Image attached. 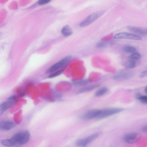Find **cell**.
<instances>
[{"mask_svg":"<svg viewBox=\"0 0 147 147\" xmlns=\"http://www.w3.org/2000/svg\"><path fill=\"white\" fill-rule=\"evenodd\" d=\"M30 138V134L28 131H24L17 133L11 138L16 144L23 145L27 143Z\"/></svg>","mask_w":147,"mask_h":147,"instance_id":"1","label":"cell"},{"mask_svg":"<svg viewBox=\"0 0 147 147\" xmlns=\"http://www.w3.org/2000/svg\"><path fill=\"white\" fill-rule=\"evenodd\" d=\"M72 58L71 55L67 56L50 66L46 71L47 74L53 73L65 67Z\"/></svg>","mask_w":147,"mask_h":147,"instance_id":"2","label":"cell"},{"mask_svg":"<svg viewBox=\"0 0 147 147\" xmlns=\"http://www.w3.org/2000/svg\"><path fill=\"white\" fill-rule=\"evenodd\" d=\"M105 12V11L102 10L92 13L80 23V26L84 27L88 26L99 18Z\"/></svg>","mask_w":147,"mask_h":147,"instance_id":"3","label":"cell"},{"mask_svg":"<svg viewBox=\"0 0 147 147\" xmlns=\"http://www.w3.org/2000/svg\"><path fill=\"white\" fill-rule=\"evenodd\" d=\"M16 97L12 96L9 97L7 100L0 105V115L1 116L5 111L11 107L16 101Z\"/></svg>","mask_w":147,"mask_h":147,"instance_id":"4","label":"cell"},{"mask_svg":"<svg viewBox=\"0 0 147 147\" xmlns=\"http://www.w3.org/2000/svg\"><path fill=\"white\" fill-rule=\"evenodd\" d=\"M119 108H112L101 109V113L98 119H101L119 113L123 111Z\"/></svg>","mask_w":147,"mask_h":147,"instance_id":"5","label":"cell"},{"mask_svg":"<svg viewBox=\"0 0 147 147\" xmlns=\"http://www.w3.org/2000/svg\"><path fill=\"white\" fill-rule=\"evenodd\" d=\"M141 134L139 133H131L125 135L123 140L125 143L129 144H132L138 142L141 138Z\"/></svg>","mask_w":147,"mask_h":147,"instance_id":"6","label":"cell"},{"mask_svg":"<svg viewBox=\"0 0 147 147\" xmlns=\"http://www.w3.org/2000/svg\"><path fill=\"white\" fill-rule=\"evenodd\" d=\"M101 109H94L90 110L84 113L81 117L83 119L89 120L99 117L101 113Z\"/></svg>","mask_w":147,"mask_h":147,"instance_id":"7","label":"cell"},{"mask_svg":"<svg viewBox=\"0 0 147 147\" xmlns=\"http://www.w3.org/2000/svg\"><path fill=\"white\" fill-rule=\"evenodd\" d=\"M98 134H92L86 138L78 140L76 143V145L79 147H84L88 144L96 139L98 136Z\"/></svg>","mask_w":147,"mask_h":147,"instance_id":"8","label":"cell"},{"mask_svg":"<svg viewBox=\"0 0 147 147\" xmlns=\"http://www.w3.org/2000/svg\"><path fill=\"white\" fill-rule=\"evenodd\" d=\"M113 38L116 39H128L137 40H140L142 39L138 35L125 32L117 34L113 36Z\"/></svg>","mask_w":147,"mask_h":147,"instance_id":"9","label":"cell"},{"mask_svg":"<svg viewBox=\"0 0 147 147\" xmlns=\"http://www.w3.org/2000/svg\"><path fill=\"white\" fill-rule=\"evenodd\" d=\"M134 75V73L131 71H122L115 74L113 78L117 80H124L131 78Z\"/></svg>","mask_w":147,"mask_h":147,"instance_id":"10","label":"cell"},{"mask_svg":"<svg viewBox=\"0 0 147 147\" xmlns=\"http://www.w3.org/2000/svg\"><path fill=\"white\" fill-rule=\"evenodd\" d=\"M130 31L141 35H147V28H143L132 26H129L127 27Z\"/></svg>","mask_w":147,"mask_h":147,"instance_id":"11","label":"cell"},{"mask_svg":"<svg viewBox=\"0 0 147 147\" xmlns=\"http://www.w3.org/2000/svg\"><path fill=\"white\" fill-rule=\"evenodd\" d=\"M16 124L9 121H3L0 122V129L4 131H8L13 128Z\"/></svg>","mask_w":147,"mask_h":147,"instance_id":"12","label":"cell"},{"mask_svg":"<svg viewBox=\"0 0 147 147\" xmlns=\"http://www.w3.org/2000/svg\"><path fill=\"white\" fill-rule=\"evenodd\" d=\"M98 84L91 85L84 87L79 89L76 92L77 94H80L90 91L99 87Z\"/></svg>","mask_w":147,"mask_h":147,"instance_id":"13","label":"cell"},{"mask_svg":"<svg viewBox=\"0 0 147 147\" xmlns=\"http://www.w3.org/2000/svg\"><path fill=\"white\" fill-rule=\"evenodd\" d=\"M62 34L65 36H68L71 35L73 31L71 28L68 25L63 26L61 31Z\"/></svg>","mask_w":147,"mask_h":147,"instance_id":"14","label":"cell"},{"mask_svg":"<svg viewBox=\"0 0 147 147\" xmlns=\"http://www.w3.org/2000/svg\"><path fill=\"white\" fill-rule=\"evenodd\" d=\"M1 142L3 146L6 147L12 146L16 144L12 138L2 140L1 141Z\"/></svg>","mask_w":147,"mask_h":147,"instance_id":"15","label":"cell"},{"mask_svg":"<svg viewBox=\"0 0 147 147\" xmlns=\"http://www.w3.org/2000/svg\"><path fill=\"white\" fill-rule=\"evenodd\" d=\"M108 91V88L106 87H103L97 90L95 94L97 97L101 96L106 94Z\"/></svg>","mask_w":147,"mask_h":147,"instance_id":"16","label":"cell"},{"mask_svg":"<svg viewBox=\"0 0 147 147\" xmlns=\"http://www.w3.org/2000/svg\"><path fill=\"white\" fill-rule=\"evenodd\" d=\"M124 65L127 68H133L136 67V63L134 60L130 59L126 61Z\"/></svg>","mask_w":147,"mask_h":147,"instance_id":"17","label":"cell"},{"mask_svg":"<svg viewBox=\"0 0 147 147\" xmlns=\"http://www.w3.org/2000/svg\"><path fill=\"white\" fill-rule=\"evenodd\" d=\"M123 50L126 53H133L136 51V49L133 46H127L123 48Z\"/></svg>","mask_w":147,"mask_h":147,"instance_id":"18","label":"cell"},{"mask_svg":"<svg viewBox=\"0 0 147 147\" xmlns=\"http://www.w3.org/2000/svg\"><path fill=\"white\" fill-rule=\"evenodd\" d=\"M65 68V67L52 73L48 76V77L52 78L58 76L62 73Z\"/></svg>","mask_w":147,"mask_h":147,"instance_id":"19","label":"cell"},{"mask_svg":"<svg viewBox=\"0 0 147 147\" xmlns=\"http://www.w3.org/2000/svg\"><path fill=\"white\" fill-rule=\"evenodd\" d=\"M141 55L139 53L134 52L130 55L129 58L130 59L135 60L139 59L141 58Z\"/></svg>","mask_w":147,"mask_h":147,"instance_id":"20","label":"cell"},{"mask_svg":"<svg viewBox=\"0 0 147 147\" xmlns=\"http://www.w3.org/2000/svg\"><path fill=\"white\" fill-rule=\"evenodd\" d=\"M89 82V80L87 79H84L74 82L73 84L74 86H78L85 85Z\"/></svg>","mask_w":147,"mask_h":147,"instance_id":"21","label":"cell"},{"mask_svg":"<svg viewBox=\"0 0 147 147\" xmlns=\"http://www.w3.org/2000/svg\"><path fill=\"white\" fill-rule=\"evenodd\" d=\"M136 98L142 102L147 104V96L138 95L136 96Z\"/></svg>","mask_w":147,"mask_h":147,"instance_id":"22","label":"cell"},{"mask_svg":"<svg viewBox=\"0 0 147 147\" xmlns=\"http://www.w3.org/2000/svg\"><path fill=\"white\" fill-rule=\"evenodd\" d=\"M107 45V43L105 41H100L98 42L96 45V47L98 48H102Z\"/></svg>","mask_w":147,"mask_h":147,"instance_id":"23","label":"cell"},{"mask_svg":"<svg viewBox=\"0 0 147 147\" xmlns=\"http://www.w3.org/2000/svg\"><path fill=\"white\" fill-rule=\"evenodd\" d=\"M51 1L49 0H40L38 2L39 5H43L49 3Z\"/></svg>","mask_w":147,"mask_h":147,"instance_id":"24","label":"cell"},{"mask_svg":"<svg viewBox=\"0 0 147 147\" xmlns=\"http://www.w3.org/2000/svg\"><path fill=\"white\" fill-rule=\"evenodd\" d=\"M147 76V70H144L140 74L139 77L140 78H143Z\"/></svg>","mask_w":147,"mask_h":147,"instance_id":"25","label":"cell"},{"mask_svg":"<svg viewBox=\"0 0 147 147\" xmlns=\"http://www.w3.org/2000/svg\"><path fill=\"white\" fill-rule=\"evenodd\" d=\"M142 129L143 131L147 132V125L143 127Z\"/></svg>","mask_w":147,"mask_h":147,"instance_id":"26","label":"cell"},{"mask_svg":"<svg viewBox=\"0 0 147 147\" xmlns=\"http://www.w3.org/2000/svg\"><path fill=\"white\" fill-rule=\"evenodd\" d=\"M144 91L147 94V86L145 88Z\"/></svg>","mask_w":147,"mask_h":147,"instance_id":"27","label":"cell"}]
</instances>
